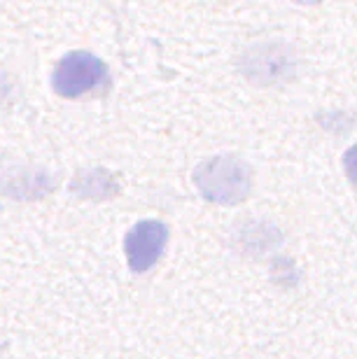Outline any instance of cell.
Instances as JSON below:
<instances>
[{"instance_id": "obj_4", "label": "cell", "mask_w": 357, "mask_h": 359, "mask_svg": "<svg viewBox=\"0 0 357 359\" xmlns=\"http://www.w3.org/2000/svg\"><path fill=\"white\" fill-rule=\"evenodd\" d=\"M170 231L161 219H140L124 236V255L133 273L152 271L166 252Z\"/></svg>"}, {"instance_id": "obj_6", "label": "cell", "mask_w": 357, "mask_h": 359, "mask_svg": "<svg viewBox=\"0 0 357 359\" xmlns=\"http://www.w3.org/2000/svg\"><path fill=\"white\" fill-rule=\"evenodd\" d=\"M70 191L77 198L84 201H108L115 198L121 191L117 177L103 166H89L77 170L75 177L70 180Z\"/></svg>"}, {"instance_id": "obj_1", "label": "cell", "mask_w": 357, "mask_h": 359, "mask_svg": "<svg viewBox=\"0 0 357 359\" xmlns=\"http://www.w3.org/2000/svg\"><path fill=\"white\" fill-rule=\"evenodd\" d=\"M191 182L208 203L238 205L252 191V168L241 156L217 154L198 163Z\"/></svg>"}, {"instance_id": "obj_5", "label": "cell", "mask_w": 357, "mask_h": 359, "mask_svg": "<svg viewBox=\"0 0 357 359\" xmlns=\"http://www.w3.org/2000/svg\"><path fill=\"white\" fill-rule=\"evenodd\" d=\"M0 191L17 201H35L54 191V177L42 168L12 166L0 175Z\"/></svg>"}, {"instance_id": "obj_3", "label": "cell", "mask_w": 357, "mask_h": 359, "mask_svg": "<svg viewBox=\"0 0 357 359\" xmlns=\"http://www.w3.org/2000/svg\"><path fill=\"white\" fill-rule=\"evenodd\" d=\"M295 63V52L285 42H262L243 54L241 68L248 82L271 87V84L292 80Z\"/></svg>"}, {"instance_id": "obj_2", "label": "cell", "mask_w": 357, "mask_h": 359, "mask_svg": "<svg viewBox=\"0 0 357 359\" xmlns=\"http://www.w3.org/2000/svg\"><path fill=\"white\" fill-rule=\"evenodd\" d=\"M110 70L105 61L91 52H70L56 63L52 73V89L63 98H82L91 91L105 89Z\"/></svg>"}, {"instance_id": "obj_7", "label": "cell", "mask_w": 357, "mask_h": 359, "mask_svg": "<svg viewBox=\"0 0 357 359\" xmlns=\"http://www.w3.org/2000/svg\"><path fill=\"white\" fill-rule=\"evenodd\" d=\"M341 163H344L346 177L357 187V142H355L353 147L346 149V154H344V159H341Z\"/></svg>"}]
</instances>
